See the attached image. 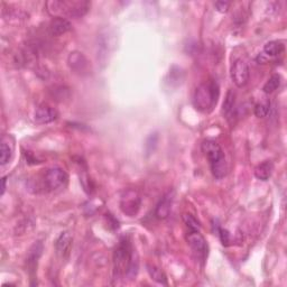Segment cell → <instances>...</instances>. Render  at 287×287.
<instances>
[{
    "label": "cell",
    "instance_id": "cell-1",
    "mask_svg": "<svg viewBox=\"0 0 287 287\" xmlns=\"http://www.w3.org/2000/svg\"><path fill=\"white\" fill-rule=\"evenodd\" d=\"M138 268V255L130 239L127 236H124L113 253L114 275L118 277L128 276L133 278L137 275Z\"/></svg>",
    "mask_w": 287,
    "mask_h": 287
},
{
    "label": "cell",
    "instance_id": "cell-2",
    "mask_svg": "<svg viewBox=\"0 0 287 287\" xmlns=\"http://www.w3.org/2000/svg\"><path fill=\"white\" fill-rule=\"evenodd\" d=\"M90 5L85 0H51L46 3V7L55 17L80 18L89 12Z\"/></svg>",
    "mask_w": 287,
    "mask_h": 287
},
{
    "label": "cell",
    "instance_id": "cell-3",
    "mask_svg": "<svg viewBox=\"0 0 287 287\" xmlns=\"http://www.w3.org/2000/svg\"><path fill=\"white\" fill-rule=\"evenodd\" d=\"M219 95V85L214 80L200 84L194 92V107L201 112H209L216 105Z\"/></svg>",
    "mask_w": 287,
    "mask_h": 287
},
{
    "label": "cell",
    "instance_id": "cell-4",
    "mask_svg": "<svg viewBox=\"0 0 287 287\" xmlns=\"http://www.w3.org/2000/svg\"><path fill=\"white\" fill-rule=\"evenodd\" d=\"M201 148L209 160L211 172H212L214 178L218 180L224 178L226 170H228V166H226L225 156L221 146L214 140L208 139L202 143Z\"/></svg>",
    "mask_w": 287,
    "mask_h": 287
},
{
    "label": "cell",
    "instance_id": "cell-5",
    "mask_svg": "<svg viewBox=\"0 0 287 287\" xmlns=\"http://www.w3.org/2000/svg\"><path fill=\"white\" fill-rule=\"evenodd\" d=\"M140 206H142V199L138 193L134 190L125 191L120 199V210L127 216H136L138 214Z\"/></svg>",
    "mask_w": 287,
    "mask_h": 287
},
{
    "label": "cell",
    "instance_id": "cell-6",
    "mask_svg": "<svg viewBox=\"0 0 287 287\" xmlns=\"http://www.w3.org/2000/svg\"><path fill=\"white\" fill-rule=\"evenodd\" d=\"M69 176L67 172L61 167L49 168L44 176V186L48 191H56L64 188L68 183Z\"/></svg>",
    "mask_w": 287,
    "mask_h": 287
},
{
    "label": "cell",
    "instance_id": "cell-7",
    "mask_svg": "<svg viewBox=\"0 0 287 287\" xmlns=\"http://www.w3.org/2000/svg\"><path fill=\"white\" fill-rule=\"evenodd\" d=\"M186 240H188L190 247L192 248L196 257L200 260L205 261L206 257H208L209 247L204 237L200 234V231H190L188 237H186Z\"/></svg>",
    "mask_w": 287,
    "mask_h": 287
},
{
    "label": "cell",
    "instance_id": "cell-8",
    "mask_svg": "<svg viewBox=\"0 0 287 287\" xmlns=\"http://www.w3.org/2000/svg\"><path fill=\"white\" fill-rule=\"evenodd\" d=\"M249 67L244 60L238 59L231 65V79L238 88H244L249 81Z\"/></svg>",
    "mask_w": 287,
    "mask_h": 287
},
{
    "label": "cell",
    "instance_id": "cell-9",
    "mask_svg": "<svg viewBox=\"0 0 287 287\" xmlns=\"http://www.w3.org/2000/svg\"><path fill=\"white\" fill-rule=\"evenodd\" d=\"M68 63L70 69L79 75H85L90 71V62L88 61V59L85 58V55L81 52L74 51L70 53L68 58Z\"/></svg>",
    "mask_w": 287,
    "mask_h": 287
},
{
    "label": "cell",
    "instance_id": "cell-10",
    "mask_svg": "<svg viewBox=\"0 0 287 287\" xmlns=\"http://www.w3.org/2000/svg\"><path fill=\"white\" fill-rule=\"evenodd\" d=\"M58 117H59V112L56 111V110L46 103L39 104L34 114L35 122L39 125L51 124L55 122V120L58 119Z\"/></svg>",
    "mask_w": 287,
    "mask_h": 287
},
{
    "label": "cell",
    "instance_id": "cell-11",
    "mask_svg": "<svg viewBox=\"0 0 287 287\" xmlns=\"http://www.w3.org/2000/svg\"><path fill=\"white\" fill-rule=\"evenodd\" d=\"M174 200V191H169L166 193L162 200L159 201L157 206L155 209V216L159 220H164L167 218L172 210V204Z\"/></svg>",
    "mask_w": 287,
    "mask_h": 287
},
{
    "label": "cell",
    "instance_id": "cell-12",
    "mask_svg": "<svg viewBox=\"0 0 287 287\" xmlns=\"http://www.w3.org/2000/svg\"><path fill=\"white\" fill-rule=\"evenodd\" d=\"M72 28V24L68 19L62 17L53 18L48 25V32L52 36H61V35L68 33Z\"/></svg>",
    "mask_w": 287,
    "mask_h": 287
},
{
    "label": "cell",
    "instance_id": "cell-13",
    "mask_svg": "<svg viewBox=\"0 0 287 287\" xmlns=\"http://www.w3.org/2000/svg\"><path fill=\"white\" fill-rule=\"evenodd\" d=\"M72 245V236L68 231H64L61 235L59 236V238L55 241V249L56 253L61 256L65 257L68 256L70 249H71Z\"/></svg>",
    "mask_w": 287,
    "mask_h": 287
},
{
    "label": "cell",
    "instance_id": "cell-14",
    "mask_svg": "<svg viewBox=\"0 0 287 287\" xmlns=\"http://www.w3.org/2000/svg\"><path fill=\"white\" fill-rule=\"evenodd\" d=\"M42 251H43L42 243L35 244L31 248V250H29L26 263H27V266L29 268V273H31V275H34L35 271H36L37 261L39 259V257H41V255H42Z\"/></svg>",
    "mask_w": 287,
    "mask_h": 287
},
{
    "label": "cell",
    "instance_id": "cell-15",
    "mask_svg": "<svg viewBox=\"0 0 287 287\" xmlns=\"http://www.w3.org/2000/svg\"><path fill=\"white\" fill-rule=\"evenodd\" d=\"M274 172V163L271 160H265L255 168V176L260 181H268Z\"/></svg>",
    "mask_w": 287,
    "mask_h": 287
},
{
    "label": "cell",
    "instance_id": "cell-16",
    "mask_svg": "<svg viewBox=\"0 0 287 287\" xmlns=\"http://www.w3.org/2000/svg\"><path fill=\"white\" fill-rule=\"evenodd\" d=\"M235 107H236V93L234 92V90H229L225 94L224 101L222 104V113L226 119L233 117Z\"/></svg>",
    "mask_w": 287,
    "mask_h": 287
},
{
    "label": "cell",
    "instance_id": "cell-17",
    "mask_svg": "<svg viewBox=\"0 0 287 287\" xmlns=\"http://www.w3.org/2000/svg\"><path fill=\"white\" fill-rule=\"evenodd\" d=\"M284 44L279 42V41H270L268 43L265 44L264 46V53L267 55V56L274 58V56H278L279 54H281L284 52Z\"/></svg>",
    "mask_w": 287,
    "mask_h": 287
},
{
    "label": "cell",
    "instance_id": "cell-18",
    "mask_svg": "<svg viewBox=\"0 0 287 287\" xmlns=\"http://www.w3.org/2000/svg\"><path fill=\"white\" fill-rule=\"evenodd\" d=\"M146 268H147L149 276L152 277L155 281H157L158 284H162V285H167V278H166V275L163 273L162 269L158 268L157 266L147 264L146 265Z\"/></svg>",
    "mask_w": 287,
    "mask_h": 287
},
{
    "label": "cell",
    "instance_id": "cell-19",
    "mask_svg": "<svg viewBox=\"0 0 287 287\" xmlns=\"http://www.w3.org/2000/svg\"><path fill=\"white\" fill-rule=\"evenodd\" d=\"M280 82H281V78H280L279 74L271 75V77L268 79V81H267L263 87V91L267 94L273 93L274 91H276V90L279 88Z\"/></svg>",
    "mask_w": 287,
    "mask_h": 287
},
{
    "label": "cell",
    "instance_id": "cell-20",
    "mask_svg": "<svg viewBox=\"0 0 287 287\" xmlns=\"http://www.w3.org/2000/svg\"><path fill=\"white\" fill-rule=\"evenodd\" d=\"M13 155V147L7 143L3 142L2 147H0V164L3 166L9 163V160L12 158Z\"/></svg>",
    "mask_w": 287,
    "mask_h": 287
},
{
    "label": "cell",
    "instance_id": "cell-21",
    "mask_svg": "<svg viewBox=\"0 0 287 287\" xmlns=\"http://www.w3.org/2000/svg\"><path fill=\"white\" fill-rule=\"evenodd\" d=\"M183 221L190 231H200L201 224L199 221L196 220L194 215L190 214V213H185L183 214Z\"/></svg>",
    "mask_w": 287,
    "mask_h": 287
},
{
    "label": "cell",
    "instance_id": "cell-22",
    "mask_svg": "<svg viewBox=\"0 0 287 287\" xmlns=\"http://www.w3.org/2000/svg\"><path fill=\"white\" fill-rule=\"evenodd\" d=\"M269 107H270V103L268 101L256 104L255 111H254L255 116L257 118H265L269 112Z\"/></svg>",
    "mask_w": 287,
    "mask_h": 287
},
{
    "label": "cell",
    "instance_id": "cell-23",
    "mask_svg": "<svg viewBox=\"0 0 287 287\" xmlns=\"http://www.w3.org/2000/svg\"><path fill=\"white\" fill-rule=\"evenodd\" d=\"M157 140H158V136L157 134H152L146 140L145 144V148H146V153L147 154H152L154 152V149L157 145Z\"/></svg>",
    "mask_w": 287,
    "mask_h": 287
},
{
    "label": "cell",
    "instance_id": "cell-24",
    "mask_svg": "<svg viewBox=\"0 0 287 287\" xmlns=\"http://www.w3.org/2000/svg\"><path fill=\"white\" fill-rule=\"evenodd\" d=\"M213 225H215V224H213ZM215 228H216V233H218V235H219V238L221 240V243H222V245H224V246H228L229 243H230V234H229V231L225 230V229L220 228L219 224H216Z\"/></svg>",
    "mask_w": 287,
    "mask_h": 287
},
{
    "label": "cell",
    "instance_id": "cell-25",
    "mask_svg": "<svg viewBox=\"0 0 287 287\" xmlns=\"http://www.w3.org/2000/svg\"><path fill=\"white\" fill-rule=\"evenodd\" d=\"M80 182H81L85 192H87L88 194H90V193L92 192L93 186H92V183H91V180L89 179V176L87 174H84L83 176H81V180H80Z\"/></svg>",
    "mask_w": 287,
    "mask_h": 287
},
{
    "label": "cell",
    "instance_id": "cell-26",
    "mask_svg": "<svg viewBox=\"0 0 287 287\" xmlns=\"http://www.w3.org/2000/svg\"><path fill=\"white\" fill-rule=\"evenodd\" d=\"M216 11L219 13H226L230 7V3L228 2H216L214 4Z\"/></svg>",
    "mask_w": 287,
    "mask_h": 287
},
{
    "label": "cell",
    "instance_id": "cell-27",
    "mask_svg": "<svg viewBox=\"0 0 287 287\" xmlns=\"http://www.w3.org/2000/svg\"><path fill=\"white\" fill-rule=\"evenodd\" d=\"M6 183H7V178L5 176L2 180V195L5 194V191H6Z\"/></svg>",
    "mask_w": 287,
    "mask_h": 287
}]
</instances>
